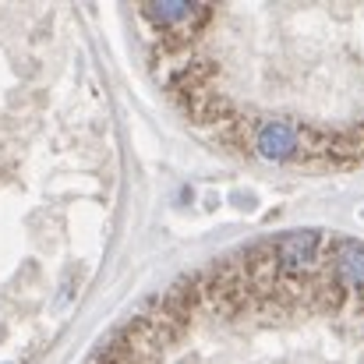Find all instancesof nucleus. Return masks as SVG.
<instances>
[{"label": "nucleus", "mask_w": 364, "mask_h": 364, "mask_svg": "<svg viewBox=\"0 0 364 364\" xmlns=\"http://www.w3.org/2000/svg\"><path fill=\"white\" fill-rule=\"evenodd\" d=\"M85 364H364V244L294 230L223 251L145 297Z\"/></svg>", "instance_id": "obj_2"}, {"label": "nucleus", "mask_w": 364, "mask_h": 364, "mask_svg": "<svg viewBox=\"0 0 364 364\" xmlns=\"http://www.w3.org/2000/svg\"><path fill=\"white\" fill-rule=\"evenodd\" d=\"M149 71L213 149L265 163H364V7L145 4Z\"/></svg>", "instance_id": "obj_1"}]
</instances>
